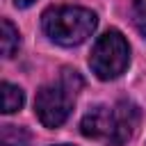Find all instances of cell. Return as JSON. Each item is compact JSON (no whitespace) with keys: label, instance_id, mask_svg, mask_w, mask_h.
Returning <instances> with one entry per match:
<instances>
[{"label":"cell","instance_id":"cell-10","mask_svg":"<svg viewBox=\"0 0 146 146\" xmlns=\"http://www.w3.org/2000/svg\"><path fill=\"white\" fill-rule=\"evenodd\" d=\"M62 146H68V144H62Z\"/></svg>","mask_w":146,"mask_h":146},{"label":"cell","instance_id":"cell-3","mask_svg":"<svg viewBox=\"0 0 146 146\" xmlns=\"http://www.w3.org/2000/svg\"><path fill=\"white\" fill-rule=\"evenodd\" d=\"M80 87H82V80L75 71H64L59 82L41 87L34 98V112L39 121L46 128H59L68 119Z\"/></svg>","mask_w":146,"mask_h":146},{"label":"cell","instance_id":"cell-1","mask_svg":"<svg viewBox=\"0 0 146 146\" xmlns=\"http://www.w3.org/2000/svg\"><path fill=\"white\" fill-rule=\"evenodd\" d=\"M137 123H139V110L132 103L121 100L114 107H107V105L91 107L82 116L80 130L84 137L103 139L110 146H121L135 135Z\"/></svg>","mask_w":146,"mask_h":146},{"label":"cell","instance_id":"cell-4","mask_svg":"<svg viewBox=\"0 0 146 146\" xmlns=\"http://www.w3.org/2000/svg\"><path fill=\"white\" fill-rule=\"evenodd\" d=\"M130 64V46L119 30H107L91 48L89 66L100 80L119 78Z\"/></svg>","mask_w":146,"mask_h":146},{"label":"cell","instance_id":"cell-8","mask_svg":"<svg viewBox=\"0 0 146 146\" xmlns=\"http://www.w3.org/2000/svg\"><path fill=\"white\" fill-rule=\"evenodd\" d=\"M132 23L146 36V0H132Z\"/></svg>","mask_w":146,"mask_h":146},{"label":"cell","instance_id":"cell-5","mask_svg":"<svg viewBox=\"0 0 146 146\" xmlns=\"http://www.w3.org/2000/svg\"><path fill=\"white\" fill-rule=\"evenodd\" d=\"M0 43H2V55L9 59L16 55L18 46H21V34L14 27V23L9 18H2V34H0Z\"/></svg>","mask_w":146,"mask_h":146},{"label":"cell","instance_id":"cell-9","mask_svg":"<svg viewBox=\"0 0 146 146\" xmlns=\"http://www.w3.org/2000/svg\"><path fill=\"white\" fill-rule=\"evenodd\" d=\"M32 2H34V0H14V5H16V7H21V9H23V7H30Z\"/></svg>","mask_w":146,"mask_h":146},{"label":"cell","instance_id":"cell-6","mask_svg":"<svg viewBox=\"0 0 146 146\" xmlns=\"http://www.w3.org/2000/svg\"><path fill=\"white\" fill-rule=\"evenodd\" d=\"M25 103V96H23V89L11 84V82H2V112L5 114H14L23 107Z\"/></svg>","mask_w":146,"mask_h":146},{"label":"cell","instance_id":"cell-7","mask_svg":"<svg viewBox=\"0 0 146 146\" xmlns=\"http://www.w3.org/2000/svg\"><path fill=\"white\" fill-rule=\"evenodd\" d=\"M30 135L16 125H2V146H27Z\"/></svg>","mask_w":146,"mask_h":146},{"label":"cell","instance_id":"cell-2","mask_svg":"<svg viewBox=\"0 0 146 146\" xmlns=\"http://www.w3.org/2000/svg\"><path fill=\"white\" fill-rule=\"evenodd\" d=\"M96 23L98 18L91 9L73 7V5L48 7L41 14L43 32L59 46H80L94 34Z\"/></svg>","mask_w":146,"mask_h":146}]
</instances>
